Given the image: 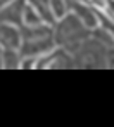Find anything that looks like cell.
Returning a JSON list of instances; mask_svg holds the SVG:
<instances>
[{
	"label": "cell",
	"mask_w": 114,
	"mask_h": 127,
	"mask_svg": "<svg viewBox=\"0 0 114 127\" xmlns=\"http://www.w3.org/2000/svg\"><path fill=\"white\" fill-rule=\"evenodd\" d=\"M9 2H12V0H0V9H2V7H5Z\"/></svg>",
	"instance_id": "9"
},
{
	"label": "cell",
	"mask_w": 114,
	"mask_h": 127,
	"mask_svg": "<svg viewBox=\"0 0 114 127\" xmlns=\"http://www.w3.org/2000/svg\"><path fill=\"white\" fill-rule=\"evenodd\" d=\"M107 5H109V9L114 12V0H107Z\"/></svg>",
	"instance_id": "10"
},
{
	"label": "cell",
	"mask_w": 114,
	"mask_h": 127,
	"mask_svg": "<svg viewBox=\"0 0 114 127\" xmlns=\"http://www.w3.org/2000/svg\"><path fill=\"white\" fill-rule=\"evenodd\" d=\"M71 12L90 30H95L98 26V16H97V9L92 7L90 4H83L80 0H73L69 4Z\"/></svg>",
	"instance_id": "4"
},
{
	"label": "cell",
	"mask_w": 114,
	"mask_h": 127,
	"mask_svg": "<svg viewBox=\"0 0 114 127\" xmlns=\"http://www.w3.org/2000/svg\"><path fill=\"white\" fill-rule=\"evenodd\" d=\"M21 47L23 58H36L40 54H49L55 47L54 30L45 23L36 26H21Z\"/></svg>",
	"instance_id": "2"
},
{
	"label": "cell",
	"mask_w": 114,
	"mask_h": 127,
	"mask_svg": "<svg viewBox=\"0 0 114 127\" xmlns=\"http://www.w3.org/2000/svg\"><path fill=\"white\" fill-rule=\"evenodd\" d=\"M2 54H4V47L0 45V66H2Z\"/></svg>",
	"instance_id": "11"
},
{
	"label": "cell",
	"mask_w": 114,
	"mask_h": 127,
	"mask_svg": "<svg viewBox=\"0 0 114 127\" xmlns=\"http://www.w3.org/2000/svg\"><path fill=\"white\" fill-rule=\"evenodd\" d=\"M50 9H52V14H54V18L57 21V19H61V18H64L67 14L69 5H67L66 0H50Z\"/></svg>",
	"instance_id": "8"
},
{
	"label": "cell",
	"mask_w": 114,
	"mask_h": 127,
	"mask_svg": "<svg viewBox=\"0 0 114 127\" xmlns=\"http://www.w3.org/2000/svg\"><path fill=\"white\" fill-rule=\"evenodd\" d=\"M92 35V30L86 28L73 12L66 14L64 18L57 19L54 25V38L55 44L61 45L64 51H67L69 54H76L80 51V47L83 45V42Z\"/></svg>",
	"instance_id": "1"
},
{
	"label": "cell",
	"mask_w": 114,
	"mask_h": 127,
	"mask_svg": "<svg viewBox=\"0 0 114 127\" xmlns=\"http://www.w3.org/2000/svg\"><path fill=\"white\" fill-rule=\"evenodd\" d=\"M0 45L4 49H19L21 47V30L14 25L0 23Z\"/></svg>",
	"instance_id": "5"
},
{
	"label": "cell",
	"mask_w": 114,
	"mask_h": 127,
	"mask_svg": "<svg viewBox=\"0 0 114 127\" xmlns=\"http://www.w3.org/2000/svg\"><path fill=\"white\" fill-rule=\"evenodd\" d=\"M21 52L19 49H4V54H2V66L4 68H17L21 66Z\"/></svg>",
	"instance_id": "7"
},
{
	"label": "cell",
	"mask_w": 114,
	"mask_h": 127,
	"mask_svg": "<svg viewBox=\"0 0 114 127\" xmlns=\"http://www.w3.org/2000/svg\"><path fill=\"white\" fill-rule=\"evenodd\" d=\"M26 4H28L26 0H12V2H9L5 7L0 9V23H7V25H14V26L21 28Z\"/></svg>",
	"instance_id": "3"
},
{
	"label": "cell",
	"mask_w": 114,
	"mask_h": 127,
	"mask_svg": "<svg viewBox=\"0 0 114 127\" xmlns=\"http://www.w3.org/2000/svg\"><path fill=\"white\" fill-rule=\"evenodd\" d=\"M26 2L40 14L45 25H55V18L50 9V0H26Z\"/></svg>",
	"instance_id": "6"
}]
</instances>
